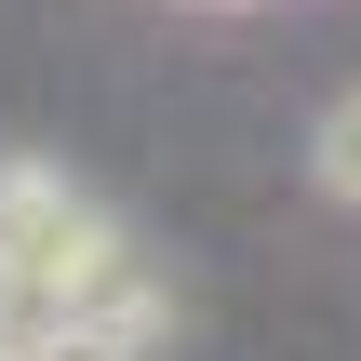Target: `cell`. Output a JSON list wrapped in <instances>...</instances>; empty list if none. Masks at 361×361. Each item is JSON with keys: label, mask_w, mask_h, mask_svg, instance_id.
<instances>
[{"label": "cell", "mask_w": 361, "mask_h": 361, "mask_svg": "<svg viewBox=\"0 0 361 361\" xmlns=\"http://www.w3.org/2000/svg\"><path fill=\"white\" fill-rule=\"evenodd\" d=\"M134 241H121V214L94 201V188H67L54 161H0V281H13V308H27V348H54V308L94 281V268H121Z\"/></svg>", "instance_id": "cell-1"}, {"label": "cell", "mask_w": 361, "mask_h": 361, "mask_svg": "<svg viewBox=\"0 0 361 361\" xmlns=\"http://www.w3.org/2000/svg\"><path fill=\"white\" fill-rule=\"evenodd\" d=\"M174 335V281H147V255L94 268L67 308H54V348H161Z\"/></svg>", "instance_id": "cell-2"}, {"label": "cell", "mask_w": 361, "mask_h": 361, "mask_svg": "<svg viewBox=\"0 0 361 361\" xmlns=\"http://www.w3.org/2000/svg\"><path fill=\"white\" fill-rule=\"evenodd\" d=\"M188 13H255V0H188Z\"/></svg>", "instance_id": "cell-4"}, {"label": "cell", "mask_w": 361, "mask_h": 361, "mask_svg": "<svg viewBox=\"0 0 361 361\" xmlns=\"http://www.w3.org/2000/svg\"><path fill=\"white\" fill-rule=\"evenodd\" d=\"M308 174H322V201H348V214H361V94H335V107H322Z\"/></svg>", "instance_id": "cell-3"}]
</instances>
